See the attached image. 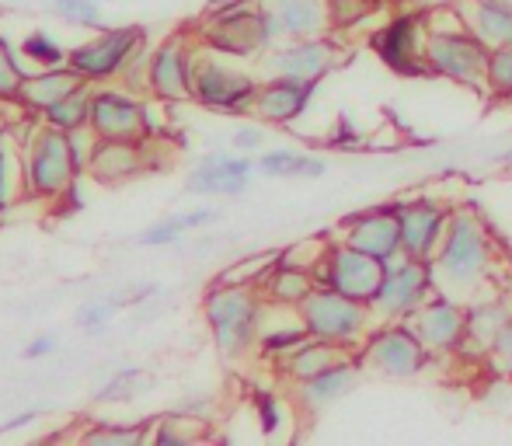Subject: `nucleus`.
Listing matches in <instances>:
<instances>
[{
    "instance_id": "c9c22d12",
    "label": "nucleus",
    "mask_w": 512,
    "mask_h": 446,
    "mask_svg": "<svg viewBox=\"0 0 512 446\" xmlns=\"http://www.w3.org/2000/svg\"><path fill=\"white\" fill-rule=\"evenodd\" d=\"M32 70L21 63V53L7 39H0V105H14L21 95V84Z\"/></svg>"
},
{
    "instance_id": "58836bf2",
    "label": "nucleus",
    "mask_w": 512,
    "mask_h": 446,
    "mask_svg": "<svg viewBox=\"0 0 512 446\" xmlns=\"http://www.w3.org/2000/svg\"><path fill=\"white\" fill-rule=\"evenodd\" d=\"M485 88L492 91V95L509 98V102H512V42H509V46L492 49V56H488Z\"/></svg>"
},
{
    "instance_id": "c756f323",
    "label": "nucleus",
    "mask_w": 512,
    "mask_h": 446,
    "mask_svg": "<svg viewBox=\"0 0 512 446\" xmlns=\"http://www.w3.org/2000/svg\"><path fill=\"white\" fill-rule=\"evenodd\" d=\"M328 171V161L314 154H304V150H265L258 157V175L265 178H321Z\"/></svg>"
},
{
    "instance_id": "7ed1b4c3",
    "label": "nucleus",
    "mask_w": 512,
    "mask_h": 446,
    "mask_svg": "<svg viewBox=\"0 0 512 446\" xmlns=\"http://www.w3.org/2000/svg\"><path fill=\"white\" fill-rule=\"evenodd\" d=\"M206 49L220 56H234V60H248V56L269 53L283 32L279 21L262 0H227V4L209 7V18L199 32Z\"/></svg>"
},
{
    "instance_id": "2f4dec72",
    "label": "nucleus",
    "mask_w": 512,
    "mask_h": 446,
    "mask_svg": "<svg viewBox=\"0 0 512 446\" xmlns=\"http://www.w3.org/2000/svg\"><path fill=\"white\" fill-rule=\"evenodd\" d=\"M91 91H95V84H81V88L70 91L67 98H60V102H56L53 109L42 112V122H49V126L63 129V133H74V129L88 126V115H91Z\"/></svg>"
},
{
    "instance_id": "c03bdc74",
    "label": "nucleus",
    "mask_w": 512,
    "mask_h": 446,
    "mask_svg": "<svg viewBox=\"0 0 512 446\" xmlns=\"http://www.w3.org/2000/svg\"><path fill=\"white\" fill-rule=\"evenodd\" d=\"M258 419H262V429L265 433H276L279 422H283V408H279V401L272 398V394H258Z\"/></svg>"
},
{
    "instance_id": "423d86ee",
    "label": "nucleus",
    "mask_w": 512,
    "mask_h": 446,
    "mask_svg": "<svg viewBox=\"0 0 512 446\" xmlns=\"http://www.w3.org/2000/svg\"><path fill=\"white\" fill-rule=\"evenodd\" d=\"M74 154H70V133L39 122L35 136L25 147V182L32 199H63L77 185Z\"/></svg>"
},
{
    "instance_id": "1a4fd4ad",
    "label": "nucleus",
    "mask_w": 512,
    "mask_h": 446,
    "mask_svg": "<svg viewBox=\"0 0 512 446\" xmlns=\"http://www.w3.org/2000/svg\"><path fill=\"white\" fill-rule=\"evenodd\" d=\"M432 293H439L432 262H418V258L398 255L394 262H387L384 283H380L370 307L380 325H384V321H408Z\"/></svg>"
},
{
    "instance_id": "c85d7f7f",
    "label": "nucleus",
    "mask_w": 512,
    "mask_h": 446,
    "mask_svg": "<svg viewBox=\"0 0 512 446\" xmlns=\"http://www.w3.org/2000/svg\"><path fill=\"white\" fill-rule=\"evenodd\" d=\"M21 196H28L25 147L4 129V133H0V217H4Z\"/></svg>"
},
{
    "instance_id": "72a5a7b5",
    "label": "nucleus",
    "mask_w": 512,
    "mask_h": 446,
    "mask_svg": "<svg viewBox=\"0 0 512 446\" xmlns=\"http://www.w3.org/2000/svg\"><path fill=\"white\" fill-rule=\"evenodd\" d=\"M18 53H21V60H28L35 70H49V67H63L70 49H63L46 28H35V32H28L25 39H21Z\"/></svg>"
},
{
    "instance_id": "a211bd4d",
    "label": "nucleus",
    "mask_w": 512,
    "mask_h": 446,
    "mask_svg": "<svg viewBox=\"0 0 512 446\" xmlns=\"http://www.w3.org/2000/svg\"><path fill=\"white\" fill-rule=\"evenodd\" d=\"M411 328L418 332L425 345H429L432 356H443V352H460L467 332V304L446 297V293H432L415 314H411Z\"/></svg>"
},
{
    "instance_id": "393cba45",
    "label": "nucleus",
    "mask_w": 512,
    "mask_h": 446,
    "mask_svg": "<svg viewBox=\"0 0 512 446\" xmlns=\"http://www.w3.org/2000/svg\"><path fill=\"white\" fill-rule=\"evenodd\" d=\"M512 321V307L509 300H471L467 304V332L464 345H460V356H488L495 335L502 332Z\"/></svg>"
},
{
    "instance_id": "ddd939ff",
    "label": "nucleus",
    "mask_w": 512,
    "mask_h": 446,
    "mask_svg": "<svg viewBox=\"0 0 512 446\" xmlns=\"http://www.w3.org/2000/svg\"><path fill=\"white\" fill-rule=\"evenodd\" d=\"M192 63H196V46L185 32L164 39L161 46L150 49L147 63V91L164 105L192 102Z\"/></svg>"
},
{
    "instance_id": "e433bc0d",
    "label": "nucleus",
    "mask_w": 512,
    "mask_h": 446,
    "mask_svg": "<svg viewBox=\"0 0 512 446\" xmlns=\"http://www.w3.org/2000/svg\"><path fill=\"white\" fill-rule=\"evenodd\" d=\"M119 297H102V300H88V304H81L77 307V314H74V325L81 328V332H88V335H98V332H105V325L108 321L119 314Z\"/></svg>"
},
{
    "instance_id": "de8ad7c7",
    "label": "nucleus",
    "mask_w": 512,
    "mask_h": 446,
    "mask_svg": "<svg viewBox=\"0 0 512 446\" xmlns=\"http://www.w3.org/2000/svg\"><path fill=\"white\" fill-rule=\"evenodd\" d=\"M495 161H499V164H512V147H509V150H502V154L495 157Z\"/></svg>"
},
{
    "instance_id": "2eb2a0df",
    "label": "nucleus",
    "mask_w": 512,
    "mask_h": 446,
    "mask_svg": "<svg viewBox=\"0 0 512 446\" xmlns=\"http://www.w3.org/2000/svg\"><path fill=\"white\" fill-rule=\"evenodd\" d=\"M450 206H443L432 196H418L411 203H398L401 220V255L418 258V262H432L450 227Z\"/></svg>"
},
{
    "instance_id": "ea45409f",
    "label": "nucleus",
    "mask_w": 512,
    "mask_h": 446,
    "mask_svg": "<svg viewBox=\"0 0 512 446\" xmlns=\"http://www.w3.org/2000/svg\"><path fill=\"white\" fill-rule=\"evenodd\" d=\"M265 140H269V133H265V122H241V126H234V133H230V147L237 150V154H258V150L265 147Z\"/></svg>"
},
{
    "instance_id": "49530a36",
    "label": "nucleus",
    "mask_w": 512,
    "mask_h": 446,
    "mask_svg": "<svg viewBox=\"0 0 512 446\" xmlns=\"http://www.w3.org/2000/svg\"><path fill=\"white\" fill-rule=\"evenodd\" d=\"M39 419H42V412H35V408H28V412L11 415V419H7V422H0V436H11V433H18V429L32 426V422H39Z\"/></svg>"
},
{
    "instance_id": "f704fd0d",
    "label": "nucleus",
    "mask_w": 512,
    "mask_h": 446,
    "mask_svg": "<svg viewBox=\"0 0 512 446\" xmlns=\"http://www.w3.org/2000/svg\"><path fill=\"white\" fill-rule=\"evenodd\" d=\"M143 387H147V370H140V366H126V370L112 373V377L105 380V387L95 394V401L98 405H129Z\"/></svg>"
},
{
    "instance_id": "f03ea898",
    "label": "nucleus",
    "mask_w": 512,
    "mask_h": 446,
    "mask_svg": "<svg viewBox=\"0 0 512 446\" xmlns=\"http://www.w3.org/2000/svg\"><path fill=\"white\" fill-rule=\"evenodd\" d=\"M265 293L255 283H213L203 297L206 325L213 332L216 349L227 359H241L251 352L262 335Z\"/></svg>"
},
{
    "instance_id": "bb28decb",
    "label": "nucleus",
    "mask_w": 512,
    "mask_h": 446,
    "mask_svg": "<svg viewBox=\"0 0 512 446\" xmlns=\"http://www.w3.org/2000/svg\"><path fill=\"white\" fill-rule=\"evenodd\" d=\"M352 356H356L352 349H342V345L310 335L304 345H297V349L279 359V370H283V377H290L293 384H300V380L317 377V373L331 370V366L345 363V359H352Z\"/></svg>"
},
{
    "instance_id": "5701e85b",
    "label": "nucleus",
    "mask_w": 512,
    "mask_h": 446,
    "mask_svg": "<svg viewBox=\"0 0 512 446\" xmlns=\"http://www.w3.org/2000/svg\"><path fill=\"white\" fill-rule=\"evenodd\" d=\"M81 84H91V81H84L70 63H63V67H49V70H32V74L25 77V84H21V95L14 105L42 119V112L53 109L60 98H67L70 91H77Z\"/></svg>"
},
{
    "instance_id": "a19ab883",
    "label": "nucleus",
    "mask_w": 512,
    "mask_h": 446,
    "mask_svg": "<svg viewBox=\"0 0 512 446\" xmlns=\"http://www.w3.org/2000/svg\"><path fill=\"white\" fill-rule=\"evenodd\" d=\"M331 7V25H356L373 11V0H328Z\"/></svg>"
},
{
    "instance_id": "0eeeda50",
    "label": "nucleus",
    "mask_w": 512,
    "mask_h": 446,
    "mask_svg": "<svg viewBox=\"0 0 512 446\" xmlns=\"http://www.w3.org/2000/svg\"><path fill=\"white\" fill-rule=\"evenodd\" d=\"M356 356L363 363V370H373L391 380H411L432 363L429 345L418 338L411 321H384L359 345Z\"/></svg>"
},
{
    "instance_id": "6ab92c4d",
    "label": "nucleus",
    "mask_w": 512,
    "mask_h": 446,
    "mask_svg": "<svg viewBox=\"0 0 512 446\" xmlns=\"http://www.w3.org/2000/svg\"><path fill=\"white\" fill-rule=\"evenodd\" d=\"M258 171V161H251L248 154H223L213 150L206 154L196 168L185 178V189L192 196H237L251 185Z\"/></svg>"
},
{
    "instance_id": "f8f14e48",
    "label": "nucleus",
    "mask_w": 512,
    "mask_h": 446,
    "mask_svg": "<svg viewBox=\"0 0 512 446\" xmlns=\"http://www.w3.org/2000/svg\"><path fill=\"white\" fill-rule=\"evenodd\" d=\"M425 35H429V14L401 11L370 39L377 56L401 77H429L425 63Z\"/></svg>"
},
{
    "instance_id": "9b49d317",
    "label": "nucleus",
    "mask_w": 512,
    "mask_h": 446,
    "mask_svg": "<svg viewBox=\"0 0 512 446\" xmlns=\"http://www.w3.org/2000/svg\"><path fill=\"white\" fill-rule=\"evenodd\" d=\"M384 272L387 262H380V258L366 255V251L352 248L345 241L328 244L321 262L314 265L317 286H331V290L345 293V297L366 300V304H373V297H377L380 283H384Z\"/></svg>"
},
{
    "instance_id": "a18cd8bd",
    "label": "nucleus",
    "mask_w": 512,
    "mask_h": 446,
    "mask_svg": "<svg viewBox=\"0 0 512 446\" xmlns=\"http://www.w3.org/2000/svg\"><path fill=\"white\" fill-rule=\"evenodd\" d=\"M53 349H56V335H35L32 342L21 349V356L25 359H46Z\"/></svg>"
},
{
    "instance_id": "f3484780",
    "label": "nucleus",
    "mask_w": 512,
    "mask_h": 446,
    "mask_svg": "<svg viewBox=\"0 0 512 446\" xmlns=\"http://www.w3.org/2000/svg\"><path fill=\"white\" fill-rule=\"evenodd\" d=\"M338 46L328 35H310V39H286L283 46H272L262 56V67L269 74L307 77V81H324L338 67Z\"/></svg>"
},
{
    "instance_id": "37998d69",
    "label": "nucleus",
    "mask_w": 512,
    "mask_h": 446,
    "mask_svg": "<svg viewBox=\"0 0 512 446\" xmlns=\"http://www.w3.org/2000/svg\"><path fill=\"white\" fill-rule=\"evenodd\" d=\"M488 359H492L495 370H499L502 377H512V321L495 335L492 349H488Z\"/></svg>"
},
{
    "instance_id": "cd10ccee",
    "label": "nucleus",
    "mask_w": 512,
    "mask_h": 446,
    "mask_svg": "<svg viewBox=\"0 0 512 446\" xmlns=\"http://www.w3.org/2000/svg\"><path fill=\"white\" fill-rule=\"evenodd\" d=\"M258 286H262L265 300H272V304L300 307L307 300V293L317 286V279H314V272L304 269V265H293V262H283V258H279V262L269 269V276H265Z\"/></svg>"
},
{
    "instance_id": "aec40b11",
    "label": "nucleus",
    "mask_w": 512,
    "mask_h": 446,
    "mask_svg": "<svg viewBox=\"0 0 512 446\" xmlns=\"http://www.w3.org/2000/svg\"><path fill=\"white\" fill-rule=\"evenodd\" d=\"M342 241L366 251V255L380 258V262H394V258L401 255L398 206H380V210H366V213H359V217L345 220Z\"/></svg>"
},
{
    "instance_id": "b1692460",
    "label": "nucleus",
    "mask_w": 512,
    "mask_h": 446,
    "mask_svg": "<svg viewBox=\"0 0 512 446\" xmlns=\"http://www.w3.org/2000/svg\"><path fill=\"white\" fill-rule=\"evenodd\" d=\"M279 21L283 39H310V35H328L331 7L328 0H262Z\"/></svg>"
},
{
    "instance_id": "f257e3e1",
    "label": "nucleus",
    "mask_w": 512,
    "mask_h": 446,
    "mask_svg": "<svg viewBox=\"0 0 512 446\" xmlns=\"http://www.w3.org/2000/svg\"><path fill=\"white\" fill-rule=\"evenodd\" d=\"M492 262L495 248L485 220L471 206H457L450 213V227H446L443 244H439L436 258H432L439 293L460 300V304L478 300L481 286L492 276Z\"/></svg>"
},
{
    "instance_id": "6e6552de",
    "label": "nucleus",
    "mask_w": 512,
    "mask_h": 446,
    "mask_svg": "<svg viewBox=\"0 0 512 446\" xmlns=\"http://www.w3.org/2000/svg\"><path fill=\"white\" fill-rule=\"evenodd\" d=\"M258 84H262L258 77L230 67L213 49H206V46L196 49V63H192V102L206 105V109H216V112L241 115V112H251Z\"/></svg>"
},
{
    "instance_id": "9d476101",
    "label": "nucleus",
    "mask_w": 512,
    "mask_h": 446,
    "mask_svg": "<svg viewBox=\"0 0 512 446\" xmlns=\"http://www.w3.org/2000/svg\"><path fill=\"white\" fill-rule=\"evenodd\" d=\"M143 46H147V35H143L140 25L98 28L95 39L70 49L67 63L84 77V81L102 84V81L122 77V70L129 67V60H133Z\"/></svg>"
},
{
    "instance_id": "39448f33",
    "label": "nucleus",
    "mask_w": 512,
    "mask_h": 446,
    "mask_svg": "<svg viewBox=\"0 0 512 446\" xmlns=\"http://www.w3.org/2000/svg\"><path fill=\"white\" fill-rule=\"evenodd\" d=\"M488 56L492 49L464 25V18H453V25H432L425 35V63L436 77H446L453 84L467 88H485Z\"/></svg>"
},
{
    "instance_id": "79ce46f5",
    "label": "nucleus",
    "mask_w": 512,
    "mask_h": 446,
    "mask_svg": "<svg viewBox=\"0 0 512 446\" xmlns=\"http://www.w3.org/2000/svg\"><path fill=\"white\" fill-rule=\"evenodd\" d=\"M95 143L98 136L91 133V126H81L70 133V154H74V168L77 175H88V164H91V154H95Z\"/></svg>"
},
{
    "instance_id": "4be33fe9",
    "label": "nucleus",
    "mask_w": 512,
    "mask_h": 446,
    "mask_svg": "<svg viewBox=\"0 0 512 446\" xmlns=\"http://www.w3.org/2000/svg\"><path fill=\"white\" fill-rule=\"evenodd\" d=\"M147 171V150L143 143H122V140H98L95 154H91L88 175L95 178L105 189H115V185L133 182L136 175Z\"/></svg>"
},
{
    "instance_id": "412c9836",
    "label": "nucleus",
    "mask_w": 512,
    "mask_h": 446,
    "mask_svg": "<svg viewBox=\"0 0 512 446\" xmlns=\"http://www.w3.org/2000/svg\"><path fill=\"white\" fill-rule=\"evenodd\" d=\"M359 373H363V363H359V356H352V359H345V363L331 366V370L317 373V377L300 380L293 401H297V408L304 415H317L328 405H335V401H342L349 391H356Z\"/></svg>"
},
{
    "instance_id": "a878e982",
    "label": "nucleus",
    "mask_w": 512,
    "mask_h": 446,
    "mask_svg": "<svg viewBox=\"0 0 512 446\" xmlns=\"http://www.w3.org/2000/svg\"><path fill=\"white\" fill-rule=\"evenodd\" d=\"M464 25L485 42L488 49H499L512 42V4L509 0H464L457 7Z\"/></svg>"
},
{
    "instance_id": "4468645a",
    "label": "nucleus",
    "mask_w": 512,
    "mask_h": 446,
    "mask_svg": "<svg viewBox=\"0 0 512 446\" xmlns=\"http://www.w3.org/2000/svg\"><path fill=\"white\" fill-rule=\"evenodd\" d=\"M88 126L98 140H122V143H147V102L133 91L119 88H95L91 91V115Z\"/></svg>"
},
{
    "instance_id": "473e14b6",
    "label": "nucleus",
    "mask_w": 512,
    "mask_h": 446,
    "mask_svg": "<svg viewBox=\"0 0 512 446\" xmlns=\"http://www.w3.org/2000/svg\"><path fill=\"white\" fill-rule=\"evenodd\" d=\"M150 429H154V419H143L136 426H115V422H95L84 433H77V440L88 446H140L150 443Z\"/></svg>"
},
{
    "instance_id": "7c9ffc66",
    "label": "nucleus",
    "mask_w": 512,
    "mask_h": 446,
    "mask_svg": "<svg viewBox=\"0 0 512 446\" xmlns=\"http://www.w3.org/2000/svg\"><path fill=\"white\" fill-rule=\"evenodd\" d=\"M216 217L213 206H199V210H189V213H178V217H168V220H157L150 223L147 230H140V237L136 241L143 244V248H164V244H178L189 230L203 227Z\"/></svg>"
},
{
    "instance_id": "20e7f679",
    "label": "nucleus",
    "mask_w": 512,
    "mask_h": 446,
    "mask_svg": "<svg viewBox=\"0 0 512 446\" xmlns=\"http://www.w3.org/2000/svg\"><path fill=\"white\" fill-rule=\"evenodd\" d=\"M297 311H300L304 328L314 338L335 342L352 352H359V345H363L373 328L380 325L377 314H373V307L366 304V300L345 297V293L331 290V286H314Z\"/></svg>"
},
{
    "instance_id": "4c0bfd02",
    "label": "nucleus",
    "mask_w": 512,
    "mask_h": 446,
    "mask_svg": "<svg viewBox=\"0 0 512 446\" xmlns=\"http://www.w3.org/2000/svg\"><path fill=\"white\" fill-rule=\"evenodd\" d=\"M53 11H56V18H63L67 25L91 28V32L102 28V4H98V0H53Z\"/></svg>"
},
{
    "instance_id": "dca6fc26",
    "label": "nucleus",
    "mask_w": 512,
    "mask_h": 446,
    "mask_svg": "<svg viewBox=\"0 0 512 446\" xmlns=\"http://www.w3.org/2000/svg\"><path fill=\"white\" fill-rule=\"evenodd\" d=\"M317 88H321V81L269 74L258 84V95H255V102H251V115L262 119L265 126H293V122L307 115Z\"/></svg>"
}]
</instances>
